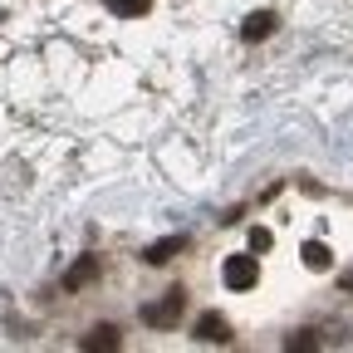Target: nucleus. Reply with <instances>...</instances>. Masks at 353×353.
<instances>
[{"mask_svg": "<svg viewBox=\"0 0 353 353\" xmlns=\"http://www.w3.org/2000/svg\"><path fill=\"white\" fill-rule=\"evenodd\" d=\"M182 304H187V294L182 290H167L162 299H152V304H143V324H152V329H167V324H176V314H182Z\"/></svg>", "mask_w": 353, "mask_h": 353, "instance_id": "obj_1", "label": "nucleus"}, {"mask_svg": "<svg viewBox=\"0 0 353 353\" xmlns=\"http://www.w3.org/2000/svg\"><path fill=\"white\" fill-rule=\"evenodd\" d=\"M221 280H226V290H255V280H260L255 250H250V255H226V265H221Z\"/></svg>", "mask_w": 353, "mask_h": 353, "instance_id": "obj_2", "label": "nucleus"}, {"mask_svg": "<svg viewBox=\"0 0 353 353\" xmlns=\"http://www.w3.org/2000/svg\"><path fill=\"white\" fill-rule=\"evenodd\" d=\"M94 280H99V255H83V260H74V265H69V275H64V290L74 294V290L94 285Z\"/></svg>", "mask_w": 353, "mask_h": 353, "instance_id": "obj_3", "label": "nucleus"}, {"mask_svg": "<svg viewBox=\"0 0 353 353\" xmlns=\"http://www.w3.org/2000/svg\"><path fill=\"white\" fill-rule=\"evenodd\" d=\"M275 25H280V20H275V10H250V15H245V25H241V34L255 44V39H270V34H275Z\"/></svg>", "mask_w": 353, "mask_h": 353, "instance_id": "obj_4", "label": "nucleus"}, {"mask_svg": "<svg viewBox=\"0 0 353 353\" xmlns=\"http://www.w3.org/2000/svg\"><path fill=\"white\" fill-rule=\"evenodd\" d=\"M196 339H201V343H226L231 329H226V319H221V314H201V319H196Z\"/></svg>", "mask_w": 353, "mask_h": 353, "instance_id": "obj_5", "label": "nucleus"}, {"mask_svg": "<svg viewBox=\"0 0 353 353\" xmlns=\"http://www.w3.org/2000/svg\"><path fill=\"white\" fill-rule=\"evenodd\" d=\"M182 245H187V236H167V241L148 245V255H143V260H148V265H167V260H172L176 250H182Z\"/></svg>", "mask_w": 353, "mask_h": 353, "instance_id": "obj_6", "label": "nucleus"}, {"mask_svg": "<svg viewBox=\"0 0 353 353\" xmlns=\"http://www.w3.org/2000/svg\"><path fill=\"white\" fill-rule=\"evenodd\" d=\"M304 265H309V270H329V265H334V255H329V245L324 241H304Z\"/></svg>", "mask_w": 353, "mask_h": 353, "instance_id": "obj_7", "label": "nucleus"}, {"mask_svg": "<svg viewBox=\"0 0 353 353\" xmlns=\"http://www.w3.org/2000/svg\"><path fill=\"white\" fill-rule=\"evenodd\" d=\"M118 343H123V339H118V329H113V324H99L94 334L83 339V348H118Z\"/></svg>", "mask_w": 353, "mask_h": 353, "instance_id": "obj_8", "label": "nucleus"}, {"mask_svg": "<svg viewBox=\"0 0 353 353\" xmlns=\"http://www.w3.org/2000/svg\"><path fill=\"white\" fill-rule=\"evenodd\" d=\"M108 10H113V15H128V20H138V15L148 10V0H108Z\"/></svg>", "mask_w": 353, "mask_h": 353, "instance_id": "obj_9", "label": "nucleus"}, {"mask_svg": "<svg viewBox=\"0 0 353 353\" xmlns=\"http://www.w3.org/2000/svg\"><path fill=\"white\" fill-rule=\"evenodd\" d=\"M270 245H275V236H270V231H265V226H255V231H250V250H260V255H265V250H270Z\"/></svg>", "mask_w": 353, "mask_h": 353, "instance_id": "obj_10", "label": "nucleus"}, {"mask_svg": "<svg viewBox=\"0 0 353 353\" xmlns=\"http://www.w3.org/2000/svg\"><path fill=\"white\" fill-rule=\"evenodd\" d=\"M314 343H319L314 334H299V339H285V348H290V353H294V348H314Z\"/></svg>", "mask_w": 353, "mask_h": 353, "instance_id": "obj_11", "label": "nucleus"}, {"mask_svg": "<svg viewBox=\"0 0 353 353\" xmlns=\"http://www.w3.org/2000/svg\"><path fill=\"white\" fill-rule=\"evenodd\" d=\"M343 290H353V270H343Z\"/></svg>", "mask_w": 353, "mask_h": 353, "instance_id": "obj_12", "label": "nucleus"}]
</instances>
